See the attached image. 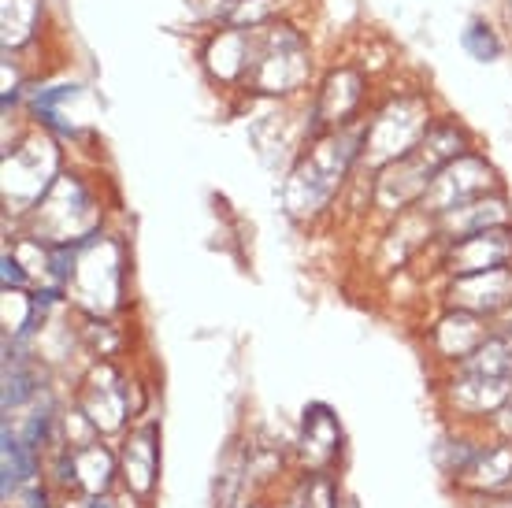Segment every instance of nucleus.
I'll return each mask as SVG.
<instances>
[{"instance_id": "1", "label": "nucleus", "mask_w": 512, "mask_h": 508, "mask_svg": "<svg viewBox=\"0 0 512 508\" xmlns=\"http://www.w3.org/2000/svg\"><path fill=\"white\" fill-rule=\"evenodd\" d=\"M360 153H364V127H353V123L312 138L308 153H301V160L294 164L286 186H282L286 212L294 219L320 216L323 208L334 201V193L346 186Z\"/></svg>"}, {"instance_id": "2", "label": "nucleus", "mask_w": 512, "mask_h": 508, "mask_svg": "<svg viewBox=\"0 0 512 508\" xmlns=\"http://www.w3.org/2000/svg\"><path fill=\"white\" fill-rule=\"evenodd\" d=\"M464 153H468L464 130L457 123H449V119H435V127L427 130V138L409 156L379 167V178H375V208H383V212H405L409 204H420L423 193L431 190L438 171Z\"/></svg>"}, {"instance_id": "3", "label": "nucleus", "mask_w": 512, "mask_h": 508, "mask_svg": "<svg viewBox=\"0 0 512 508\" xmlns=\"http://www.w3.org/2000/svg\"><path fill=\"white\" fill-rule=\"evenodd\" d=\"M312 75L308 38L290 23H264L253 30V64L245 86L260 97H290Z\"/></svg>"}, {"instance_id": "4", "label": "nucleus", "mask_w": 512, "mask_h": 508, "mask_svg": "<svg viewBox=\"0 0 512 508\" xmlns=\"http://www.w3.org/2000/svg\"><path fill=\"white\" fill-rule=\"evenodd\" d=\"M435 127V115L423 93H394L379 112L364 123V153L360 160L368 167H386L409 156L427 130Z\"/></svg>"}, {"instance_id": "5", "label": "nucleus", "mask_w": 512, "mask_h": 508, "mask_svg": "<svg viewBox=\"0 0 512 508\" xmlns=\"http://www.w3.org/2000/svg\"><path fill=\"white\" fill-rule=\"evenodd\" d=\"M101 227V208L78 175L60 171L52 190L34 204V234L45 245H82Z\"/></svg>"}, {"instance_id": "6", "label": "nucleus", "mask_w": 512, "mask_h": 508, "mask_svg": "<svg viewBox=\"0 0 512 508\" xmlns=\"http://www.w3.org/2000/svg\"><path fill=\"white\" fill-rule=\"evenodd\" d=\"M75 301L82 308H90L93 316H104L119 308L123 301V253L112 238L93 234L82 245H75V267L67 279Z\"/></svg>"}, {"instance_id": "7", "label": "nucleus", "mask_w": 512, "mask_h": 508, "mask_svg": "<svg viewBox=\"0 0 512 508\" xmlns=\"http://www.w3.org/2000/svg\"><path fill=\"white\" fill-rule=\"evenodd\" d=\"M60 178V153L49 138H23L4 156V201L12 212H30Z\"/></svg>"}, {"instance_id": "8", "label": "nucleus", "mask_w": 512, "mask_h": 508, "mask_svg": "<svg viewBox=\"0 0 512 508\" xmlns=\"http://www.w3.org/2000/svg\"><path fill=\"white\" fill-rule=\"evenodd\" d=\"M490 190H494V167H490L483 156L464 153L435 175L431 190L423 193L420 212L423 216L438 219V216H446V212H453V208H461V204L475 201V197H483V193H490Z\"/></svg>"}, {"instance_id": "9", "label": "nucleus", "mask_w": 512, "mask_h": 508, "mask_svg": "<svg viewBox=\"0 0 512 508\" xmlns=\"http://www.w3.org/2000/svg\"><path fill=\"white\" fill-rule=\"evenodd\" d=\"M364 89H368V78L360 75L357 67H334L331 75L323 78V86L316 89V101H312V112H308V138L349 127L360 115Z\"/></svg>"}, {"instance_id": "10", "label": "nucleus", "mask_w": 512, "mask_h": 508, "mask_svg": "<svg viewBox=\"0 0 512 508\" xmlns=\"http://www.w3.org/2000/svg\"><path fill=\"white\" fill-rule=\"evenodd\" d=\"M494 267H512V230L509 227H490L479 234H468L461 242H449L446 271L453 279L464 275H483Z\"/></svg>"}, {"instance_id": "11", "label": "nucleus", "mask_w": 512, "mask_h": 508, "mask_svg": "<svg viewBox=\"0 0 512 508\" xmlns=\"http://www.w3.org/2000/svg\"><path fill=\"white\" fill-rule=\"evenodd\" d=\"M205 71L223 86H234V82H245L249 75V64H253V30L245 26H219L216 34L205 41Z\"/></svg>"}, {"instance_id": "12", "label": "nucleus", "mask_w": 512, "mask_h": 508, "mask_svg": "<svg viewBox=\"0 0 512 508\" xmlns=\"http://www.w3.org/2000/svg\"><path fill=\"white\" fill-rule=\"evenodd\" d=\"M449 297H453L457 308L475 312V316L505 312V308H512V267H494V271H483V275H464V279L453 282Z\"/></svg>"}, {"instance_id": "13", "label": "nucleus", "mask_w": 512, "mask_h": 508, "mask_svg": "<svg viewBox=\"0 0 512 508\" xmlns=\"http://www.w3.org/2000/svg\"><path fill=\"white\" fill-rule=\"evenodd\" d=\"M127 386H123V379H119L112 368H101L97 375H93L90 390H86V401H82V412L90 416L93 427H101V431H116V427H123V420H127Z\"/></svg>"}, {"instance_id": "14", "label": "nucleus", "mask_w": 512, "mask_h": 508, "mask_svg": "<svg viewBox=\"0 0 512 508\" xmlns=\"http://www.w3.org/2000/svg\"><path fill=\"white\" fill-rule=\"evenodd\" d=\"M490 227H509V204L501 197H487V193L461 204V208H453L446 216H438V230L449 242H461L468 234H479V230Z\"/></svg>"}, {"instance_id": "15", "label": "nucleus", "mask_w": 512, "mask_h": 508, "mask_svg": "<svg viewBox=\"0 0 512 508\" xmlns=\"http://www.w3.org/2000/svg\"><path fill=\"white\" fill-rule=\"evenodd\" d=\"M512 397V379H494V375H479V371H464L453 382V401L464 412H494Z\"/></svg>"}, {"instance_id": "16", "label": "nucleus", "mask_w": 512, "mask_h": 508, "mask_svg": "<svg viewBox=\"0 0 512 508\" xmlns=\"http://www.w3.org/2000/svg\"><path fill=\"white\" fill-rule=\"evenodd\" d=\"M82 97V86H49V89H38L34 97H30V112L38 115L41 127L56 130V134H67V138H75L78 134V123L75 115H71V104Z\"/></svg>"}, {"instance_id": "17", "label": "nucleus", "mask_w": 512, "mask_h": 508, "mask_svg": "<svg viewBox=\"0 0 512 508\" xmlns=\"http://www.w3.org/2000/svg\"><path fill=\"white\" fill-rule=\"evenodd\" d=\"M338 442H342V431H338V420L331 416V408L327 405L305 408V438H301V449H305L308 464L327 468L338 457Z\"/></svg>"}, {"instance_id": "18", "label": "nucleus", "mask_w": 512, "mask_h": 508, "mask_svg": "<svg viewBox=\"0 0 512 508\" xmlns=\"http://www.w3.org/2000/svg\"><path fill=\"white\" fill-rule=\"evenodd\" d=\"M435 342L446 356L464 360V356H472L479 345L487 342V327H483V319L475 316V312L457 308V312H449L435 327Z\"/></svg>"}, {"instance_id": "19", "label": "nucleus", "mask_w": 512, "mask_h": 508, "mask_svg": "<svg viewBox=\"0 0 512 508\" xmlns=\"http://www.w3.org/2000/svg\"><path fill=\"white\" fill-rule=\"evenodd\" d=\"M67 471H71V479L82 490L104 494L108 483H112V475H116V460H112V453L104 445H82V449H75L67 457Z\"/></svg>"}, {"instance_id": "20", "label": "nucleus", "mask_w": 512, "mask_h": 508, "mask_svg": "<svg viewBox=\"0 0 512 508\" xmlns=\"http://www.w3.org/2000/svg\"><path fill=\"white\" fill-rule=\"evenodd\" d=\"M41 0H0V38L4 49H23L38 34Z\"/></svg>"}, {"instance_id": "21", "label": "nucleus", "mask_w": 512, "mask_h": 508, "mask_svg": "<svg viewBox=\"0 0 512 508\" xmlns=\"http://www.w3.org/2000/svg\"><path fill=\"white\" fill-rule=\"evenodd\" d=\"M127 483L134 490H153V475H156V423H145L141 431L130 434L127 442Z\"/></svg>"}, {"instance_id": "22", "label": "nucleus", "mask_w": 512, "mask_h": 508, "mask_svg": "<svg viewBox=\"0 0 512 508\" xmlns=\"http://www.w3.org/2000/svg\"><path fill=\"white\" fill-rule=\"evenodd\" d=\"M472 486H505L512 483V445H498V449H487V453H472V460L464 464L461 471Z\"/></svg>"}, {"instance_id": "23", "label": "nucleus", "mask_w": 512, "mask_h": 508, "mask_svg": "<svg viewBox=\"0 0 512 508\" xmlns=\"http://www.w3.org/2000/svg\"><path fill=\"white\" fill-rule=\"evenodd\" d=\"M461 45L472 60H479V64H494V60L501 56V41H498V34H494V26L490 23L468 26V30L461 34Z\"/></svg>"}, {"instance_id": "24", "label": "nucleus", "mask_w": 512, "mask_h": 508, "mask_svg": "<svg viewBox=\"0 0 512 508\" xmlns=\"http://www.w3.org/2000/svg\"><path fill=\"white\" fill-rule=\"evenodd\" d=\"M501 427H505V431H509V434H512V405H509V408H505V416H501Z\"/></svg>"}, {"instance_id": "25", "label": "nucleus", "mask_w": 512, "mask_h": 508, "mask_svg": "<svg viewBox=\"0 0 512 508\" xmlns=\"http://www.w3.org/2000/svg\"><path fill=\"white\" fill-rule=\"evenodd\" d=\"M505 338H509V345H512V334H505Z\"/></svg>"}]
</instances>
